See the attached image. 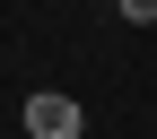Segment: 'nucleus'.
<instances>
[{
  "instance_id": "nucleus-2",
  "label": "nucleus",
  "mask_w": 157,
  "mask_h": 139,
  "mask_svg": "<svg viewBox=\"0 0 157 139\" xmlns=\"http://www.w3.org/2000/svg\"><path fill=\"white\" fill-rule=\"evenodd\" d=\"M122 17L131 26H157V0H122Z\"/></svg>"
},
{
  "instance_id": "nucleus-1",
  "label": "nucleus",
  "mask_w": 157,
  "mask_h": 139,
  "mask_svg": "<svg viewBox=\"0 0 157 139\" xmlns=\"http://www.w3.org/2000/svg\"><path fill=\"white\" fill-rule=\"evenodd\" d=\"M26 130H35V139H78L87 113H78L70 96H26Z\"/></svg>"
}]
</instances>
